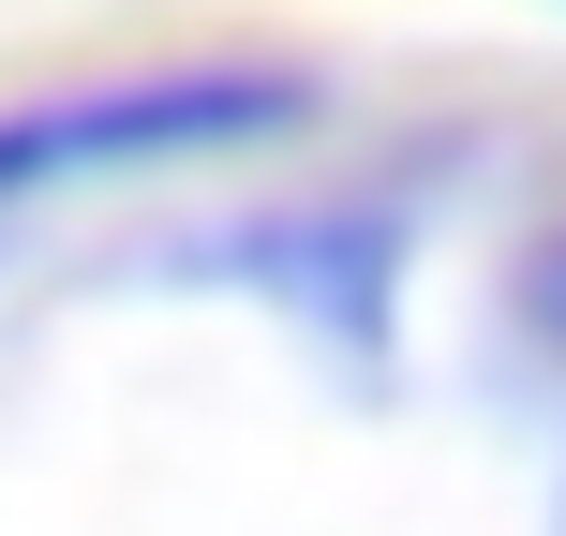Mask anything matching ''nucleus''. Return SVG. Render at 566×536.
<instances>
[{
	"label": "nucleus",
	"mask_w": 566,
	"mask_h": 536,
	"mask_svg": "<svg viewBox=\"0 0 566 536\" xmlns=\"http://www.w3.org/2000/svg\"><path fill=\"white\" fill-rule=\"evenodd\" d=\"M328 119V90L298 60H135V75L15 90L0 105V209L75 195V179H149V165H239Z\"/></svg>",
	"instance_id": "1"
},
{
	"label": "nucleus",
	"mask_w": 566,
	"mask_h": 536,
	"mask_svg": "<svg viewBox=\"0 0 566 536\" xmlns=\"http://www.w3.org/2000/svg\"><path fill=\"white\" fill-rule=\"evenodd\" d=\"M195 269L283 283V313L373 372V358H388V298H402V209H283V224H224V239H195Z\"/></svg>",
	"instance_id": "2"
},
{
	"label": "nucleus",
	"mask_w": 566,
	"mask_h": 536,
	"mask_svg": "<svg viewBox=\"0 0 566 536\" xmlns=\"http://www.w3.org/2000/svg\"><path fill=\"white\" fill-rule=\"evenodd\" d=\"M507 298H522V343H537V358H566V224L522 254V283H507Z\"/></svg>",
	"instance_id": "3"
}]
</instances>
